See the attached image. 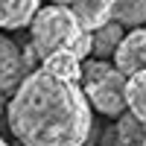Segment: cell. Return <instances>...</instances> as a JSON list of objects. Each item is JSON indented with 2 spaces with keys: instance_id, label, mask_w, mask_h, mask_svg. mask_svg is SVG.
Masks as SVG:
<instances>
[{
  "instance_id": "cell-1",
  "label": "cell",
  "mask_w": 146,
  "mask_h": 146,
  "mask_svg": "<svg viewBox=\"0 0 146 146\" xmlns=\"http://www.w3.org/2000/svg\"><path fill=\"white\" fill-rule=\"evenodd\" d=\"M9 129L23 146H85L94 114L79 82H64L44 67L29 70L6 102Z\"/></svg>"
},
{
  "instance_id": "cell-2",
  "label": "cell",
  "mask_w": 146,
  "mask_h": 146,
  "mask_svg": "<svg viewBox=\"0 0 146 146\" xmlns=\"http://www.w3.org/2000/svg\"><path fill=\"white\" fill-rule=\"evenodd\" d=\"M79 88L91 108L105 117H120L126 111V76L108 58H85Z\"/></svg>"
},
{
  "instance_id": "cell-3",
  "label": "cell",
  "mask_w": 146,
  "mask_h": 146,
  "mask_svg": "<svg viewBox=\"0 0 146 146\" xmlns=\"http://www.w3.org/2000/svg\"><path fill=\"white\" fill-rule=\"evenodd\" d=\"M79 29H82L79 21L73 18V12L67 6H56V3L41 6L29 23V35H32L29 50L35 58H47L56 50H64Z\"/></svg>"
},
{
  "instance_id": "cell-4",
  "label": "cell",
  "mask_w": 146,
  "mask_h": 146,
  "mask_svg": "<svg viewBox=\"0 0 146 146\" xmlns=\"http://www.w3.org/2000/svg\"><path fill=\"white\" fill-rule=\"evenodd\" d=\"M111 58H114V67L123 76L146 70V27H131L129 32H123Z\"/></svg>"
},
{
  "instance_id": "cell-5",
  "label": "cell",
  "mask_w": 146,
  "mask_h": 146,
  "mask_svg": "<svg viewBox=\"0 0 146 146\" xmlns=\"http://www.w3.org/2000/svg\"><path fill=\"white\" fill-rule=\"evenodd\" d=\"M29 53H23L21 47L6 38V35H0V94H6V91H15L18 88V82L29 73Z\"/></svg>"
},
{
  "instance_id": "cell-6",
  "label": "cell",
  "mask_w": 146,
  "mask_h": 146,
  "mask_svg": "<svg viewBox=\"0 0 146 146\" xmlns=\"http://www.w3.org/2000/svg\"><path fill=\"white\" fill-rule=\"evenodd\" d=\"M143 137H146V123L123 111L117 123L102 135V146H143Z\"/></svg>"
},
{
  "instance_id": "cell-7",
  "label": "cell",
  "mask_w": 146,
  "mask_h": 146,
  "mask_svg": "<svg viewBox=\"0 0 146 146\" xmlns=\"http://www.w3.org/2000/svg\"><path fill=\"white\" fill-rule=\"evenodd\" d=\"M111 6H114V0H70L67 9L79 21V27L91 32L96 27H102L105 21H111Z\"/></svg>"
},
{
  "instance_id": "cell-8",
  "label": "cell",
  "mask_w": 146,
  "mask_h": 146,
  "mask_svg": "<svg viewBox=\"0 0 146 146\" xmlns=\"http://www.w3.org/2000/svg\"><path fill=\"white\" fill-rule=\"evenodd\" d=\"M38 9H41V0H0V27L12 32L23 29L32 23Z\"/></svg>"
},
{
  "instance_id": "cell-9",
  "label": "cell",
  "mask_w": 146,
  "mask_h": 146,
  "mask_svg": "<svg viewBox=\"0 0 146 146\" xmlns=\"http://www.w3.org/2000/svg\"><path fill=\"white\" fill-rule=\"evenodd\" d=\"M123 27L117 21H105L102 27L91 29V58H111L120 38H123Z\"/></svg>"
},
{
  "instance_id": "cell-10",
  "label": "cell",
  "mask_w": 146,
  "mask_h": 146,
  "mask_svg": "<svg viewBox=\"0 0 146 146\" xmlns=\"http://www.w3.org/2000/svg\"><path fill=\"white\" fill-rule=\"evenodd\" d=\"M41 67L47 73H53V76L64 79V82H79L82 79V62L70 50H56L50 53L47 58H41Z\"/></svg>"
},
{
  "instance_id": "cell-11",
  "label": "cell",
  "mask_w": 146,
  "mask_h": 146,
  "mask_svg": "<svg viewBox=\"0 0 146 146\" xmlns=\"http://www.w3.org/2000/svg\"><path fill=\"white\" fill-rule=\"evenodd\" d=\"M126 111L146 123V70L129 73L126 76Z\"/></svg>"
},
{
  "instance_id": "cell-12",
  "label": "cell",
  "mask_w": 146,
  "mask_h": 146,
  "mask_svg": "<svg viewBox=\"0 0 146 146\" xmlns=\"http://www.w3.org/2000/svg\"><path fill=\"white\" fill-rule=\"evenodd\" d=\"M111 21L120 27H143L146 23V0H114L111 6Z\"/></svg>"
},
{
  "instance_id": "cell-13",
  "label": "cell",
  "mask_w": 146,
  "mask_h": 146,
  "mask_svg": "<svg viewBox=\"0 0 146 146\" xmlns=\"http://www.w3.org/2000/svg\"><path fill=\"white\" fill-rule=\"evenodd\" d=\"M64 50H70L73 56L79 58V62L91 58V32H88V29H79V32H76V35L70 38V44L64 47Z\"/></svg>"
},
{
  "instance_id": "cell-14",
  "label": "cell",
  "mask_w": 146,
  "mask_h": 146,
  "mask_svg": "<svg viewBox=\"0 0 146 146\" xmlns=\"http://www.w3.org/2000/svg\"><path fill=\"white\" fill-rule=\"evenodd\" d=\"M56 6H70V0H53Z\"/></svg>"
},
{
  "instance_id": "cell-15",
  "label": "cell",
  "mask_w": 146,
  "mask_h": 146,
  "mask_svg": "<svg viewBox=\"0 0 146 146\" xmlns=\"http://www.w3.org/2000/svg\"><path fill=\"white\" fill-rule=\"evenodd\" d=\"M3 108H6V100H3V94H0V111H3Z\"/></svg>"
},
{
  "instance_id": "cell-16",
  "label": "cell",
  "mask_w": 146,
  "mask_h": 146,
  "mask_svg": "<svg viewBox=\"0 0 146 146\" xmlns=\"http://www.w3.org/2000/svg\"><path fill=\"white\" fill-rule=\"evenodd\" d=\"M0 146H9V143H6V140H3V137H0Z\"/></svg>"
},
{
  "instance_id": "cell-17",
  "label": "cell",
  "mask_w": 146,
  "mask_h": 146,
  "mask_svg": "<svg viewBox=\"0 0 146 146\" xmlns=\"http://www.w3.org/2000/svg\"><path fill=\"white\" fill-rule=\"evenodd\" d=\"M143 146H146V137H143Z\"/></svg>"
}]
</instances>
